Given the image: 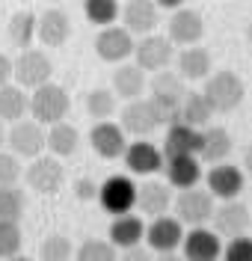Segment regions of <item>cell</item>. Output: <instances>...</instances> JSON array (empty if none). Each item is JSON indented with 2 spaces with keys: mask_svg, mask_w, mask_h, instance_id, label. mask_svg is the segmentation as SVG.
Listing matches in <instances>:
<instances>
[{
  "mask_svg": "<svg viewBox=\"0 0 252 261\" xmlns=\"http://www.w3.org/2000/svg\"><path fill=\"white\" fill-rule=\"evenodd\" d=\"M77 143H80V134L68 122H53L50 130L45 134V148L53 158H71L77 151Z\"/></svg>",
  "mask_w": 252,
  "mask_h": 261,
  "instance_id": "cell-27",
  "label": "cell"
},
{
  "mask_svg": "<svg viewBox=\"0 0 252 261\" xmlns=\"http://www.w3.org/2000/svg\"><path fill=\"white\" fill-rule=\"evenodd\" d=\"M160 261H181V258H169V255H166V258H160Z\"/></svg>",
  "mask_w": 252,
  "mask_h": 261,
  "instance_id": "cell-47",
  "label": "cell"
},
{
  "mask_svg": "<svg viewBox=\"0 0 252 261\" xmlns=\"http://www.w3.org/2000/svg\"><path fill=\"white\" fill-rule=\"evenodd\" d=\"M205 36V21L196 9L178 6L172 9V15L166 21V39L172 45H199V39Z\"/></svg>",
  "mask_w": 252,
  "mask_h": 261,
  "instance_id": "cell-12",
  "label": "cell"
},
{
  "mask_svg": "<svg viewBox=\"0 0 252 261\" xmlns=\"http://www.w3.org/2000/svg\"><path fill=\"white\" fill-rule=\"evenodd\" d=\"M211 119H214V110H211L208 98L202 95V92H184V101H181V122L193 125V128H205Z\"/></svg>",
  "mask_w": 252,
  "mask_h": 261,
  "instance_id": "cell-31",
  "label": "cell"
},
{
  "mask_svg": "<svg viewBox=\"0 0 252 261\" xmlns=\"http://www.w3.org/2000/svg\"><path fill=\"white\" fill-rule=\"evenodd\" d=\"M232 154V137L226 128H208L202 130V146H199V154L205 163H222L226 158Z\"/></svg>",
  "mask_w": 252,
  "mask_h": 261,
  "instance_id": "cell-29",
  "label": "cell"
},
{
  "mask_svg": "<svg viewBox=\"0 0 252 261\" xmlns=\"http://www.w3.org/2000/svg\"><path fill=\"white\" fill-rule=\"evenodd\" d=\"M86 113L92 119H110L116 113V92L113 89H104V86H95L86 92Z\"/></svg>",
  "mask_w": 252,
  "mask_h": 261,
  "instance_id": "cell-32",
  "label": "cell"
},
{
  "mask_svg": "<svg viewBox=\"0 0 252 261\" xmlns=\"http://www.w3.org/2000/svg\"><path fill=\"white\" fill-rule=\"evenodd\" d=\"M146 238V220L136 214H119L110 223V244L116 249H128V246L143 244Z\"/></svg>",
  "mask_w": 252,
  "mask_h": 261,
  "instance_id": "cell-24",
  "label": "cell"
},
{
  "mask_svg": "<svg viewBox=\"0 0 252 261\" xmlns=\"http://www.w3.org/2000/svg\"><path fill=\"white\" fill-rule=\"evenodd\" d=\"M146 244H149L151 252H160V255H169V252H175L181 241H184V226L175 220V217H166V214H160V217H151V223L146 226V238H143Z\"/></svg>",
  "mask_w": 252,
  "mask_h": 261,
  "instance_id": "cell-10",
  "label": "cell"
},
{
  "mask_svg": "<svg viewBox=\"0 0 252 261\" xmlns=\"http://www.w3.org/2000/svg\"><path fill=\"white\" fill-rule=\"evenodd\" d=\"M157 3V9H178V6H184V0H154Z\"/></svg>",
  "mask_w": 252,
  "mask_h": 261,
  "instance_id": "cell-43",
  "label": "cell"
},
{
  "mask_svg": "<svg viewBox=\"0 0 252 261\" xmlns=\"http://www.w3.org/2000/svg\"><path fill=\"white\" fill-rule=\"evenodd\" d=\"M163 172H166V184L184 190L199 184L202 178V166L196 154H178V158H163Z\"/></svg>",
  "mask_w": 252,
  "mask_h": 261,
  "instance_id": "cell-23",
  "label": "cell"
},
{
  "mask_svg": "<svg viewBox=\"0 0 252 261\" xmlns=\"http://www.w3.org/2000/svg\"><path fill=\"white\" fill-rule=\"evenodd\" d=\"M211 223H214V231H217L219 238H237L249 226V211H246L243 202L229 199V202H222V208H214Z\"/></svg>",
  "mask_w": 252,
  "mask_h": 261,
  "instance_id": "cell-18",
  "label": "cell"
},
{
  "mask_svg": "<svg viewBox=\"0 0 252 261\" xmlns=\"http://www.w3.org/2000/svg\"><path fill=\"white\" fill-rule=\"evenodd\" d=\"M24 175L21 169V158L9 154V151H0V184H15Z\"/></svg>",
  "mask_w": 252,
  "mask_h": 261,
  "instance_id": "cell-39",
  "label": "cell"
},
{
  "mask_svg": "<svg viewBox=\"0 0 252 261\" xmlns=\"http://www.w3.org/2000/svg\"><path fill=\"white\" fill-rule=\"evenodd\" d=\"M134 208L139 214H149V217H160L172 208V190H169L166 181H143L136 184V202Z\"/></svg>",
  "mask_w": 252,
  "mask_h": 261,
  "instance_id": "cell-17",
  "label": "cell"
},
{
  "mask_svg": "<svg viewBox=\"0 0 252 261\" xmlns=\"http://www.w3.org/2000/svg\"><path fill=\"white\" fill-rule=\"evenodd\" d=\"M95 54H98V60H104V63H116V65L125 63L134 54V36L125 30V27L107 24L95 36Z\"/></svg>",
  "mask_w": 252,
  "mask_h": 261,
  "instance_id": "cell-11",
  "label": "cell"
},
{
  "mask_svg": "<svg viewBox=\"0 0 252 261\" xmlns=\"http://www.w3.org/2000/svg\"><path fill=\"white\" fill-rule=\"evenodd\" d=\"M45 134L48 130L42 128L36 119H18V122H12V128L6 134V143L12 148V154L33 161V158H39L45 151Z\"/></svg>",
  "mask_w": 252,
  "mask_h": 261,
  "instance_id": "cell-8",
  "label": "cell"
},
{
  "mask_svg": "<svg viewBox=\"0 0 252 261\" xmlns=\"http://www.w3.org/2000/svg\"><path fill=\"white\" fill-rule=\"evenodd\" d=\"M36 36L48 48H63L68 39H71V18L63 9H48V12H42L39 21H36Z\"/></svg>",
  "mask_w": 252,
  "mask_h": 261,
  "instance_id": "cell-19",
  "label": "cell"
},
{
  "mask_svg": "<svg viewBox=\"0 0 252 261\" xmlns=\"http://www.w3.org/2000/svg\"><path fill=\"white\" fill-rule=\"evenodd\" d=\"M119 125L125 134H134V137H149L151 130L157 128L160 122H157V116L151 110L149 101H143V98H134V101H125V107H122V113H119Z\"/></svg>",
  "mask_w": 252,
  "mask_h": 261,
  "instance_id": "cell-16",
  "label": "cell"
},
{
  "mask_svg": "<svg viewBox=\"0 0 252 261\" xmlns=\"http://www.w3.org/2000/svg\"><path fill=\"white\" fill-rule=\"evenodd\" d=\"M21 228H18L15 220H0V258H12L21 252Z\"/></svg>",
  "mask_w": 252,
  "mask_h": 261,
  "instance_id": "cell-37",
  "label": "cell"
},
{
  "mask_svg": "<svg viewBox=\"0 0 252 261\" xmlns=\"http://www.w3.org/2000/svg\"><path fill=\"white\" fill-rule=\"evenodd\" d=\"M116 261H154L151 258V249H146V246H128V249H122V255H119Z\"/></svg>",
  "mask_w": 252,
  "mask_h": 261,
  "instance_id": "cell-41",
  "label": "cell"
},
{
  "mask_svg": "<svg viewBox=\"0 0 252 261\" xmlns=\"http://www.w3.org/2000/svg\"><path fill=\"white\" fill-rule=\"evenodd\" d=\"M9 81H12V60L6 54H0V86H6Z\"/></svg>",
  "mask_w": 252,
  "mask_h": 261,
  "instance_id": "cell-42",
  "label": "cell"
},
{
  "mask_svg": "<svg viewBox=\"0 0 252 261\" xmlns=\"http://www.w3.org/2000/svg\"><path fill=\"white\" fill-rule=\"evenodd\" d=\"M243 169H246V175H252V146L243 148Z\"/></svg>",
  "mask_w": 252,
  "mask_h": 261,
  "instance_id": "cell-44",
  "label": "cell"
},
{
  "mask_svg": "<svg viewBox=\"0 0 252 261\" xmlns=\"http://www.w3.org/2000/svg\"><path fill=\"white\" fill-rule=\"evenodd\" d=\"M119 18H122V27L131 36L154 33V27H157V3L154 0H128L119 9Z\"/></svg>",
  "mask_w": 252,
  "mask_h": 261,
  "instance_id": "cell-15",
  "label": "cell"
},
{
  "mask_svg": "<svg viewBox=\"0 0 252 261\" xmlns=\"http://www.w3.org/2000/svg\"><path fill=\"white\" fill-rule=\"evenodd\" d=\"M134 63L143 71H163L169 68V63L175 60V45L169 42L166 36L157 33H146L139 42H134Z\"/></svg>",
  "mask_w": 252,
  "mask_h": 261,
  "instance_id": "cell-6",
  "label": "cell"
},
{
  "mask_svg": "<svg viewBox=\"0 0 252 261\" xmlns=\"http://www.w3.org/2000/svg\"><path fill=\"white\" fill-rule=\"evenodd\" d=\"M181 246H184V261H217L219 252H222L219 234L214 228H202V226L190 228Z\"/></svg>",
  "mask_w": 252,
  "mask_h": 261,
  "instance_id": "cell-14",
  "label": "cell"
},
{
  "mask_svg": "<svg viewBox=\"0 0 252 261\" xmlns=\"http://www.w3.org/2000/svg\"><path fill=\"white\" fill-rule=\"evenodd\" d=\"M71 255H74V246H71V241L63 238V234L45 238V244L39 249V258L42 261H71Z\"/></svg>",
  "mask_w": 252,
  "mask_h": 261,
  "instance_id": "cell-36",
  "label": "cell"
},
{
  "mask_svg": "<svg viewBox=\"0 0 252 261\" xmlns=\"http://www.w3.org/2000/svg\"><path fill=\"white\" fill-rule=\"evenodd\" d=\"M6 143V130H3V122H0V146Z\"/></svg>",
  "mask_w": 252,
  "mask_h": 261,
  "instance_id": "cell-45",
  "label": "cell"
},
{
  "mask_svg": "<svg viewBox=\"0 0 252 261\" xmlns=\"http://www.w3.org/2000/svg\"><path fill=\"white\" fill-rule=\"evenodd\" d=\"M184 81L175 71H154L151 77V95L149 104L160 125H172L181 119V101H184Z\"/></svg>",
  "mask_w": 252,
  "mask_h": 261,
  "instance_id": "cell-1",
  "label": "cell"
},
{
  "mask_svg": "<svg viewBox=\"0 0 252 261\" xmlns=\"http://www.w3.org/2000/svg\"><path fill=\"white\" fill-rule=\"evenodd\" d=\"M9 261H33V258H24V255H12Z\"/></svg>",
  "mask_w": 252,
  "mask_h": 261,
  "instance_id": "cell-46",
  "label": "cell"
},
{
  "mask_svg": "<svg viewBox=\"0 0 252 261\" xmlns=\"http://www.w3.org/2000/svg\"><path fill=\"white\" fill-rule=\"evenodd\" d=\"M68 107H71V98L68 92L60 86V83H42L36 86L33 95H30V110L33 119L39 125H53V122H63L68 116Z\"/></svg>",
  "mask_w": 252,
  "mask_h": 261,
  "instance_id": "cell-3",
  "label": "cell"
},
{
  "mask_svg": "<svg viewBox=\"0 0 252 261\" xmlns=\"http://www.w3.org/2000/svg\"><path fill=\"white\" fill-rule=\"evenodd\" d=\"M211 71H214V60H211V54L205 48L187 45L178 54V77L181 81H205Z\"/></svg>",
  "mask_w": 252,
  "mask_h": 261,
  "instance_id": "cell-26",
  "label": "cell"
},
{
  "mask_svg": "<svg viewBox=\"0 0 252 261\" xmlns=\"http://www.w3.org/2000/svg\"><path fill=\"white\" fill-rule=\"evenodd\" d=\"M27 208V196L18 190L15 184H0V220H21V214Z\"/></svg>",
  "mask_w": 252,
  "mask_h": 261,
  "instance_id": "cell-33",
  "label": "cell"
},
{
  "mask_svg": "<svg viewBox=\"0 0 252 261\" xmlns=\"http://www.w3.org/2000/svg\"><path fill=\"white\" fill-rule=\"evenodd\" d=\"M98 202L107 214H131L136 202V184L128 175H113L104 184H98Z\"/></svg>",
  "mask_w": 252,
  "mask_h": 261,
  "instance_id": "cell-9",
  "label": "cell"
},
{
  "mask_svg": "<svg viewBox=\"0 0 252 261\" xmlns=\"http://www.w3.org/2000/svg\"><path fill=\"white\" fill-rule=\"evenodd\" d=\"M202 130L187 125V122H172L163 140V158H178V154H199Z\"/></svg>",
  "mask_w": 252,
  "mask_h": 261,
  "instance_id": "cell-21",
  "label": "cell"
},
{
  "mask_svg": "<svg viewBox=\"0 0 252 261\" xmlns=\"http://www.w3.org/2000/svg\"><path fill=\"white\" fill-rule=\"evenodd\" d=\"M208 193L214 199H237L243 193V169L240 166H232V163H219L208 172Z\"/></svg>",
  "mask_w": 252,
  "mask_h": 261,
  "instance_id": "cell-20",
  "label": "cell"
},
{
  "mask_svg": "<svg viewBox=\"0 0 252 261\" xmlns=\"http://www.w3.org/2000/svg\"><path fill=\"white\" fill-rule=\"evenodd\" d=\"M214 196L208 193V190H199L196 184L193 187H184L181 193L175 196V220L181 223V226H205L208 220H211V214H214Z\"/></svg>",
  "mask_w": 252,
  "mask_h": 261,
  "instance_id": "cell-5",
  "label": "cell"
},
{
  "mask_svg": "<svg viewBox=\"0 0 252 261\" xmlns=\"http://www.w3.org/2000/svg\"><path fill=\"white\" fill-rule=\"evenodd\" d=\"M36 21L39 15L33 12H27V9H21L15 15H9V24H6V39H9V45L12 48H30L33 45V36H36Z\"/></svg>",
  "mask_w": 252,
  "mask_h": 261,
  "instance_id": "cell-30",
  "label": "cell"
},
{
  "mask_svg": "<svg viewBox=\"0 0 252 261\" xmlns=\"http://www.w3.org/2000/svg\"><path fill=\"white\" fill-rule=\"evenodd\" d=\"M50 74H53V63H50L48 54L39 48H24L21 57L12 60V77L24 89H36V86L48 83Z\"/></svg>",
  "mask_w": 252,
  "mask_h": 261,
  "instance_id": "cell-4",
  "label": "cell"
},
{
  "mask_svg": "<svg viewBox=\"0 0 252 261\" xmlns=\"http://www.w3.org/2000/svg\"><path fill=\"white\" fill-rule=\"evenodd\" d=\"M89 143H92V151L98 158H104V161H116V158L125 154V148H128V140H125L122 125L107 122V119L95 122V128L89 130Z\"/></svg>",
  "mask_w": 252,
  "mask_h": 261,
  "instance_id": "cell-13",
  "label": "cell"
},
{
  "mask_svg": "<svg viewBox=\"0 0 252 261\" xmlns=\"http://www.w3.org/2000/svg\"><path fill=\"white\" fill-rule=\"evenodd\" d=\"M74 258L77 261H116V246L110 241H101V238H89L74 249Z\"/></svg>",
  "mask_w": 252,
  "mask_h": 261,
  "instance_id": "cell-35",
  "label": "cell"
},
{
  "mask_svg": "<svg viewBox=\"0 0 252 261\" xmlns=\"http://www.w3.org/2000/svg\"><path fill=\"white\" fill-rule=\"evenodd\" d=\"M24 181H27V187L33 190V193H42V196H53L60 187H63V181H66V169H63V163L60 158H33V163L24 169Z\"/></svg>",
  "mask_w": 252,
  "mask_h": 261,
  "instance_id": "cell-7",
  "label": "cell"
},
{
  "mask_svg": "<svg viewBox=\"0 0 252 261\" xmlns=\"http://www.w3.org/2000/svg\"><path fill=\"white\" fill-rule=\"evenodd\" d=\"M219 255L222 261H252V238H243V234L229 238V244Z\"/></svg>",
  "mask_w": 252,
  "mask_h": 261,
  "instance_id": "cell-38",
  "label": "cell"
},
{
  "mask_svg": "<svg viewBox=\"0 0 252 261\" xmlns=\"http://www.w3.org/2000/svg\"><path fill=\"white\" fill-rule=\"evenodd\" d=\"M30 110V95L24 92V86H12V83H6V86H0V122H18V119H24Z\"/></svg>",
  "mask_w": 252,
  "mask_h": 261,
  "instance_id": "cell-28",
  "label": "cell"
},
{
  "mask_svg": "<svg viewBox=\"0 0 252 261\" xmlns=\"http://www.w3.org/2000/svg\"><path fill=\"white\" fill-rule=\"evenodd\" d=\"M146 71L139 68L136 63H119V68L113 71V92L125 101H134L146 92Z\"/></svg>",
  "mask_w": 252,
  "mask_h": 261,
  "instance_id": "cell-25",
  "label": "cell"
},
{
  "mask_svg": "<svg viewBox=\"0 0 252 261\" xmlns=\"http://www.w3.org/2000/svg\"><path fill=\"white\" fill-rule=\"evenodd\" d=\"M122 158H125V166L134 175H154V172L163 169V151L154 148L151 143H146L143 137H139V143H131V146L125 148Z\"/></svg>",
  "mask_w": 252,
  "mask_h": 261,
  "instance_id": "cell-22",
  "label": "cell"
},
{
  "mask_svg": "<svg viewBox=\"0 0 252 261\" xmlns=\"http://www.w3.org/2000/svg\"><path fill=\"white\" fill-rule=\"evenodd\" d=\"M119 0H83V15L89 24H98V27H107V24H116L119 18Z\"/></svg>",
  "mask_w": 252,
  "mask_h": 261,
  "instance_id": "cell-34",
  "label": "cell"
},
{
  "mask_svg": "<svg viewBox=\"0 0 252 261\" xmlns=\"http://www.w3.org/2000/svg\"><path fill=\"white\" fill-rule=\"evenodd\" d=\"M0 15H3V12H0Z\"/></svg>",
  "mask_w": 252,
  "mask_h": 261,
  "instance_id": "cell-48",
  "label": "cell"
},
{
  "mask_svg": "<svg viewBox=\"0 0 252 261\" xmlns=\"http://www.w3.org/2000/svg\"><path fill=\"white\" fill-rule=\"evenodd\" d=\"M202 95L208 98V104H211L214 113H232V110L240 107V101L246 95V86L240 81V74L222 68V71H214V74L205 77Z\"/></svg>",
  "mask_w": 252,
  "mask_h": 261,
  "instance_id": "cell-2",
  "label": "cell"
},
{
  "mask_svg": "<svg viewBox=\"0 0 252 261\" xmlns=\"http://www.w3.org/2000/svg\"><path fill=\"white\" fill-rule=\"evenodd\" d=\"M74 199H77V202H92V199H98V184L92 178H77L74 181Z\"/></svg>",
  "mask_w": 252,
  "mask_h": 261,
  "instance_id": "cell-40",
  "label": "cell"
}]
</instances>
